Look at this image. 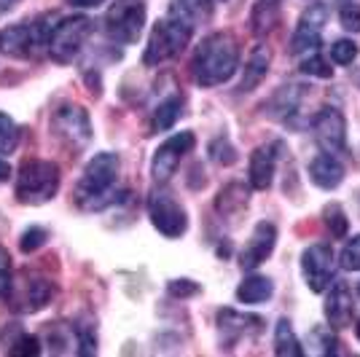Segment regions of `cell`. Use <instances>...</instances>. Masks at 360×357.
Returning <instances> with one entry per match:
<instances>
[{
  "label": "cell",
  "mask_w": 360,
  "mask_h": 357,
  "mask_svg": "<svg viewBox=\"0 0 360 357\" xmlns=\"http://www.w3.org/2000/svg\"><path fill=\"white\" fill-rule=\"evenodd\" d=\"M16 145H19V126L11 116L0 113V156L14 153Z\"/></svg>",
  "instance_id": "cell-29"
},
{
  "label": "cell",
  "mask_w": 360,
  "mask_h": 357,
  "mask_svg": "<svg viewBox=\"0 0 360 357\" xmlns=\"http://www.w3.org/2000/svg\"><path fill=\"white\" fill-rule=\"evenodd\" d=\"M274 296V283H271L269 277H245L237 287V301L240 304H264V301H269Z\"/></svg>",
  "instance_id": "cell-23"
},
{
  "label": "cell",
  "mask_w": 360,
  "mask_h": 357,
  "mask_svg": "<svg viewBox=\"0 0 360 357\" xmlns=\"http://www.w3.org/2000/svg\"><path fill=\"white\" fill-rule=\"evenodd\" d=\"M46 239H49V231L41 228V226H30L22 239H19V247H22V253H35V250H41L46 245Z\"/></svg>",
  "instance_id": "cell-34"
},
{
  "label": "cell",
  "mask_w": 360,
  "mask_h": 357,
  "mask_svg": "<svg viewBox=\"0 0 360 357\" xmlns=\"http://www.w3.org/2000/svg\"><path fill=\"white\" fill-rule=\"evenodd\" d=\"M57 296V285L51 283L44 274L35 271H22L11 283V293H8V306L19 314H35L46 309Z\"/></svg>",
  "instance_id": "cell-6"
},
{
  "label": "cell",
  "mask_w": 360,
  "mask_h": 357,
  "mask_svg": "<svg viewBox=\"0 0 360 357\" xmlns=\"http://www.w3.org/2000/svg\"><path fill=\"white\" fill-rule=\"evenodd\" d=\"M323 221H326V226H328L330 237L333 239H345L347 231H349V218H347V212L342 205H326V209H323Z\"/></svg>",
  "instance_id": "cell-27"
},
{
  "label": "cell",
  "mask_w": 360,
  "mask_h": 357,
  "mask_svg": "<svg viewBox=\"0 0 360 357\" xmlns=\"http://www.w3.org/2000/svg\"><path fill=\"white\" fill-rule=\"evenodd\" d=\"M240 67V44L231 32H212L196 46L191 73L199 86H221Z\"/></svg>",
  "instance_id": "cell-1"
},
{
  "label": "cell",
  "mask_w": 360,
  "mask_h": 357,
  "mask_svg": "<svg viewBox=\"0 0 360 357\" xmlns=\"http://www.w3.org/2000/svg\"><path fill=\"white\" fill-rule=\"evenodd\" d=\"M210 159L215 164H221V167H231L237 162V148L231 145L229 137H215L210 143Z\"/></svg>",
  "instance_id": "cell-32"
},
{
  "label": "cell",
  "mask_w": 360,
  "mask_h": 357,
  "mask_svg": "<svg viewBox=\"0 0 360 357\" xmlns=\"http://www.w3.org/2000/svg\"><path fill=\"white\" fill-rule=\"evenodd\" d=\"M277 8H274V3H269V0H264L258 8H255L253 14V30L255 35H264V32H269L274 25H277Z\"/></svg>",
  "instance_id": "cell-31"
},
{
  "label": "cell",
  "mask_w": 360,
  "mask_h": 357,
  "mask_svg": "<svg viewBox=\"0 0 360 357\" xmlns=\"http://www.w3.org/2000/svg\"><path fill=\"white\" fill-rule=\"evenodd\" d=\"M352 312H355V304L349 296V287L345 283H336L330 287L328 298H326V320L330 327L342 330V327L352 325Z\"/></svg>",
  "instance_id": "cell-19"
},
{
  "label": "cell",
  "mask_w": 360,
  "mask_h": 357,
  "mask_svg": "<svg viewBox=\"0 0 360 357\" xmlns=\"http://www.w3.org/2000/svg\"><path fill=\"white\" fill-rule=\"evenodd\" d=\"M248 205H250V188H245L242 183H229L215 196V212L224 221L240 218L242 212L248 209Z\"/></svg>",
  "instance_id": "cell-21"
},
{
  "label": "cell",
  "mask_w": 360,
  "mask_h": 357,
  "mask_svg": "<svg viewBox=\"0 0 360 357\" xmlns=\"http://www.w3.org/2000/svg\"><path fill=\"white\" fill-rule=\"evenodd\" d=\"M274 245H277V226L269 223V221L255 223L253 234H250L248 245L242 247V253H240V266L245 268V271L258 268L271 253H274Z\"/></svg>",
  "instance_id": "cell-15"
},
{
  "label": "cell",
  "mask_w": 360,
  "mask_h": 357,
  "mask_svg": "<svg viewBox=\"0 0 360 357\" xmlns=\"http://www.w3.org/2000/svg\"><path fill=\"white\" fill-rule=\"evenodd\" d=\"M8 178H11V164L0 159V183H6Z\"/></svg>",
  "instance_id": "cell-41"
},
{
  "label": "cell",
  "mask_w": 360,
  "mask_h": 357,
  "mask_svg": "<svg viewBox=\"0 0 360 357\" xmlns=\"http://www.w3.org/2000/svg\"><path fill=\"white\" fill-rule=\"evenodd\" d=\"M304 97H307V86L288 84V86H280V89L274 91L264 108H266V113H269L271 119L283 121L288 126H301L299 113L301 105H304Z\"/></svg>",
  "instance_id": "cell-16"
},
{
  "label": "cell",
  "mask_w": 360,
  "mask_h": 357,
  "mask_svg": "<svg viewBox=\"0 0 360 357\" xmlns=\"http://www.w3.org/2000/svg\"><path fill=\"white\" fill-rule=\"evenodd\" d=\"M73 8H97V6H103L105 0H68Z\"/></svg>",
  "instance_id": "cell-39"
},
{
  "label": "cell",
  "mask_w": 360,
  "mask_h": 357,
  "mask_svg": "<svg viewBox=\"0 0 360 357\" xmlns=\"http://www.w3.org/2000/svg\"><path fill=\"white\" fill-rule=\"evenodd\" d=\"M339 266L347 268V271H360V234L347 239L345 250L339 255Z\"/></svg>",
  "instance_id": "cell-33"
},
{
  "label": "cell",
  "mask_w": 360,
  "mask_h": 357,
  "mask_svg": "<svg viewBox=\"0 0 360 357\" xmlns=\"http://www.w3.org/2000/svg\"><path fill=\"white\" fill-rule=\"evenodd\" d=\"M301 271H304L307 287L312 293H326L330 285H333V277H336V255H333V247L326 245V242L309 245L301 253Z\"/></svg>",
  "instance_id": "cell-11"
},
{
  "label": "cell",
  "mask_w": 360,
  "mask_h": 357,
  "mask_svg": "<svg viewBox=\"0 0 360 357\" xmlns=\"http://www.w3.org/2000/svg\"><path fill=\"white\" fill-rule=\"evenodd\" d=\"M180 113H183V97H180V94H169V97H165L162 103L156 105V110H153V116H150V129H153V132L172 129L175 121L180 119Z\"/></svg>",
  "instance_id": "cell-24"
},
{
  "label": "cell",
  "mask_w": 360,
  "mask_h": 357,
  "mask_svg": "<svg viewBox=\"0 0 360 357\" xmlns=\"http://www.w3.org/2000/svg\"><path fill=\"white\" fill-rule=\"evenodd\" d=\"M261 325H264V320L255 317V314H242V312H234V309H221L218 312V327H221V333L226 336L229 346L234 342H240L242 336L258 333Z\"/></svg>",
  "instance_id": "cell-20"
},
{
  "label": "cell",
  "mask_w": 360,
  "mask_h": 357,
  "mask_svg": "<svg viewBox=\"0 0 360 357\" xmlns=\"http://www.w3.org/2000/svg\"><path fill=\"white\" fill-rule=\"evenodd\" d=\"M191 35H194L191 22H186L183 16L167 11L165 19H159L153 25V30H150L148 46H146V54H143V65L156 67V65L175 60L180 51L191 44Z\"/></svg>",
  "instance_id": "cell-3"
},
{
  "label": "cell",
  "mask_w": 360,
  "mask_h": 357,
  "mask_svg": "<svg viewBox=\"0 0 360 357\" xmlns=\"http://www.w3.org/2000/svg\"><path fill=\"white\" fill-rule=\"evenodd\" d=\"M328 22V6L326 3H309V8L301 14L299 25H296V32L290 38V54H309V51H317L320 48V41H323V27Z\"/></svg>",
  "instance_id": "cell-13"
},
{
  "label": "cell",
  "mask_w": 360,
  "mask_h": 357,
  "mask_svg": "<svg viewBox=\"0 0 360 357\" xmlns=\"http://www.w3.org/2000/svg\"><path fill=\"white\" fill-rule=\"evenodd\" d=\"M19 0H0V16H6L8 11H14Z\"/></svg>",
  "instance_id": "cell-40"
},
{
  "label": "cell",
  "mask_w": 360,
  "mask_h": 357,
  "mask_svg": "<svg viewBox=\"0 0 360 357\" xmlns=\"http://www.w3.org/2000/svg\"><path fill=\"white\" fill-rule=\"evenodd\" d=\"M358 293H360V285H358Z\"/></svg>",
  "instance_id": "cell-43"
},
{
  "label": "cell",
  "mask_w": 360,
  "mask_h": 357,
  "mask_svg": "<svg viewBox=\"0 0 360 357\" xmlns=\"http://www.w3.org/2000/svg\"><path fill=\"white\" fill-rule=\"evenodd\" d=\"M285 150V143L283 140H274V143H266V145H258V148L250 153V186L255 191H266L274 180V169H277V162Z\"/></svg>",
  "instance_id": "cell-17"
},
{
  "label": "cell",
  "mask_w": 360,
  "mask_h": 357,
  "mask_svg": "<svg viewBox=\"0 0 360 357\" xmlns=\"http://www.w3.org/2000/svg\"><path fill=\"white\" fill-rule=\"evenodd\" d=\"M54 27V25H51ZM49 25H11V27H3L0 30V54L6 57H14V60H35L41 57L49 46Z\"/></svg>",
  "instance_id": "cell-8"
},
{
  "label": "cell",
  "mask_w": 360,
  "mask_h": 357,
  "mask_svg": "<svg viewBox=\"0 0 360 357\" xmlns=\"http://www.w3.org/2000/svg\"><path fill=\"white\" fill-rule=\"evenodd\" d=\"M194 145H196L194 132H178L172 134V137H167L165 143L156 148L153 159H150V175H153V180L156 183H167V180L178 172L183 156L194 150Z\"/></svg>",
  "instance_id": "cell-12"
},
{
  "label": "cell",
  "mask_w": 360,
  "mask_h": 357,
  "mask_svg": "<svg viewBox=\"0 0 360 357\" xmlns=\"http://www.w3.org/2000/svg\"><path fill=\"white\" fill-rule=\"evenodd\" d=\"M60 167L46 159H30L19 167L14 194L22 205H46L60 191Z\"/></svg>",
  "instance_id": "cell-4"
},
{
  "label": "cell",
  "mask_w": 360,
  "mask_h": 357,
  "mask_svg": "<svg viewBox=\"0 0 360 357\" xmlns=\"http://www.w3.org/2000/svg\"><path fill=\"white\" fill-rule=\"evenodd\" d=\"M11 283H14V277H11V255L0 245V298L3 301L11 293Z\"/></svg>",
  "instance_id": "cell-36"
},
{
  "label": "cell",
  "mask_w": 360,
  "mask_h": 357,
  "mask_svg": "<svg viewBox=\"0 0 360 357\" xmlns=\"http://www.w3.org/2000/svg\"><path fill=\"white\" fill-rule=\"evenodd\" d=\"M148 215L150 223L159 234L167 239H178L188 231V218L186 209L169 191H153L148 199Z\"/></svg>",
  "instance_id": "cell-10"
},
{
  "label": "cell",
  "mask_w": 360,
  "mask_h": 357,
  "mask_svg": "<svg viewBox=\"0 0 360 357\" xmlns=\"http://www.w3.org/2000/svg\"><path fill=\"white\" fill-rule=\"evenodd\" d=\"M269 3H274V0H269Z\"/></svg>",
  "instance_id": "cell-44"
},
{
  "label": "cell",
  "mask_w": 360,
  "mask_h": 357,
  "mask_svg": "<svg viewBox=\"0 0 360 357\" xmlns=\"http://www.w3.org/2000/svg\"><path fill=\"white\" fill-rule=\"evenodd\" d=\"M309 180L315 183L317 188L323 191H333L342 186L345 180V164L339 162L333 153H317L315 159L309 162Z\"/></svg>",
  "instance_id": "cell-18"
},
{
  "label": "cell",
  "mask_w": 360,
  "mask_h": 357,
  "mask_svg": "<svg viewBox=\"0 0 360 357\" xmlns=\"http://www.w3.org/2000/svg\"><path fill=\"white\" fill-rule=\"evenodd\" d=\"M169 14L183 16L191 25H205L212 19V0H172Z\"/></svg>",
  "instance_id": "cell-25"
},
{
  "label": "cell",
  "mask_w": 360,
  "mask_h": 357,
  "mask_svg": "<svg viewBox=\"0 0 360 357\" xmlns=\"http://www.w3.org/2000/svg\"><path fill=\"white\" fill-rule=\"evenodd\" d=\"M103 25L110 41L121 46L137 44L146 27V3L143 0H113Z\"/></svg>",
  "instance_id": "cell-7"
},
{
  "label": "cell",
  "mask_w": 360,
  "mask_h": 357,
  "mask_svg": "<svg viewBox=\"0 0 360 357\" xmlns=\"http://www.w3.org/2000/svg\"><path fill=\"white\" fill-rule=\"evenodd\" d=\"M202 287L194 283V280H172L169 283V296L175 298H188V296H196Z\"/></svg>",
  "instance_id": "cell-38"
},
{
  "label": "cell",
  "mask_w": 360,
  "mask_h": 357,
  "mask_svg": "<svg viewBox=\"0 0 360 357\" xmlns=\"http://www.w3.org/2000/svg\"><path fill=\"white\" fill-rule=\"evenodd\" d=\"M269 62H271V51L266 46H255L250 51V57L245 62V73H242L240 81V94H248V91L258 89V84L266 78L269 73Z\"/></svg>",
  "instance_id": "cell-22"
},
{
  "label": "cell",
  "mask_w": 360,
  "mask_h": 357,
  "mask_svg": "<svg viewBox=\"0 0 360 357\" xmlns=\"http://www.w3.org/2000/svg\"><path fill=\"white\" fill-rule=\"evenodd\" d=\"M6 352L14 357H27V355H41V342H38V336H30V333H19L16 339L8 342L6 346Z\"/></svg>",
  "instance_id": "cell-30"
},
{
  "label": "cell",
  "mask_w": 360,
  "mask_h": 357,
  "mask_svg": "<svg viewBox=\"0 0 360 357\" xmlns=\"http://www.w3.org/2000/svg\"><path fill=\"white\" fill-rule=\"evenodd\" d=\"M91 30H94V22L84 14L60 19V22L51 27V32H49V46H46L49 57L57 62V65L73 62L75 57L81 54L84 44L89 41Z\"/></svg>",
  "instance_id": "cell-5"
},
{
  "label": "cell",
  "mask_w": 360,
  "mask_h": 357,
  "mask_svg": "<svg viewBox=\"0 0 360 357\" xmlns=\"http://www.w3.org/2000/svg\"><path fill=\"white\" fill-rule=\"evenodd\" d=\"M51 129L60 137L68 148H86L91 140V119L86 113V108L81 105H60L51 116Z\"/></svg>",
  "instance_id": "cell-9"
},
{
  "label": "cell",
  "mask_w": 360,
  "mask_h": 357,
  "mask_svg": "<svg viewBox=\"0 0 360 357\" xmlns=\"http://www.w3.org/2000/svg\"><path fill=\"white\" fill-rule=\"evenodd\" d=\"M301 73L326 81V78H333V67H330V62L326 60L320 51H309V54L301 60Z\"/></svg>",
  "instance_id": "cell-28"
},
{
  "label": "cell",
  "mask_w": 360,
  "mask_h": 357,
  "mask_svg": "<svg viewBox=\"0 0 360 357\" xmlns=\"http://www.w3.org/2000/svg\"><path fill=\"white\" fill-rule=\"evenodd\" d=\"M119 172L121 162L116 153H110V150L97 153L81 172V180L75 186V202L84 209H103L113 205L119 199L116 194Z\"/></svg>",
  "instance_id": "cell-2"
},
{
  "label": "cell",
  "mask_w": 360,
  "mask_h": 357,
  "mask_svg": "<svg viewBox=\"0 0 360 357\" xmlns=\"http://www.w3.org/2000/svg\"><path fill=\"white\" fill-rule=\"evenodd\" d=\"M339 22L347 32H360V3H345L339 11Z\"/></svg>",
  "instance_id": "cell-37"
},
{
  "label": "cell",
  "mask_w": 360,
  "mask_h": 357,
  "mask_svg": "<svg viewBox=\"0 0 360 357\" xmlns=\"http://www.w3.org/2000/svg\"><path fill=\"white\" fill-rule=\"evenodd\" d=\"M317 145L326 153H347V119L339 108H323L312 119Z\"/></svg>",
  "instance_id": "cell-14"
},
{
  "label": "cell",
  "mask_w": 360,
  "mask_h": 357,
  "mask_svg": "<svg viewBox=\"0 0 360 357\" xmlns=\"http://www.w3.org/2000/svg\"><path fill=\"white\" fill-rule=\"evenodd\" d=\"M274 355L277 357H304V349H301V342L296 336L293 325L288 323L285 317L277 323L274 327Z\"/></svg>",
  "instance_id": "cell-26"
},
{
  "label": "cell",
  "mask_w": 360,
  "mask_h": 357,
  "mask_svg": "<svg viewBox=\"0 0 360 357\" xmlns=\"http://www.w3.org/2000/svg\"><path fill=\"white\" fill-rule=\"evenodd\" d=\"M358 60V44L355 41H336L330 46V62L336 65H352Z\"/></svg>",
  "instance_id": "cell-35"
},
{
  "label": "cell",
  "mask_w": 360,
  "mask_h": 357,
  "mask_svg": "<svg viewBox=\"0 0 360 357\" xmlns=\"http://www.w3.org/2000/svg\"><path fill=\"white\" fill-rule=\"evenodd\" d=\"M355 336H358V342H360V320H358V325H355Z\"/></svg>",
  "instance_id": "cell-42"
}]
</instances>
